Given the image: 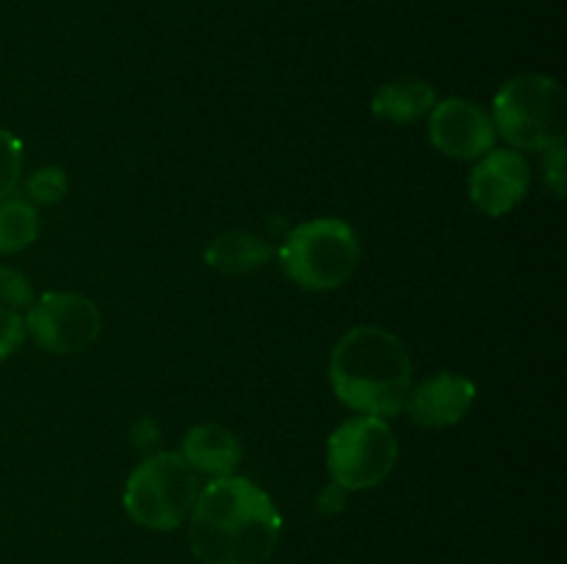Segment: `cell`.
Instances as JSON below:
<instances>
[{
    "label": "cell",
    "instance_id": "cell-14",
    "mask_svg": "<svg viewBox=\"0 0 567 564\" xmlns=\"http://www.w3.org/2000/svg\"><path fill=\"white\" fill-rule=\"evenodd\" d=\"M39 236V216L31 202L3 199L0 202V254L20 252Z\"/></svg>",
    "mask_w": 567,
    "mask_h": 564
},
{
    "label": "cell",
    "instance_id": "cell-3",
    "mask_svg": "<svg viewBox=\"0 0 567 564\" xmlns=\"http://www.w3.org/2000/svg\"><path fill=\"white\" fill-rule=\"evenodd\" d=\"M496 136L513 149L543 153L565 144L567 94L563 83L540 72L515 75L498 88L493 100Z\"/></svg>",
    "mask_w": 567,
    "mask_h": 564
},
{
    "label": "cell",
    "instance_id": "cell-4",
    "mask_svg": "<svg viewBox=\"0 0 567 564\" xmlns=\"http://www.w3.org/2000/svg\"><path fill=\"white\" fill-rule=\"evenodd\" d=\"M360 238L352 224L332 216L302 221L288 232L280 249V265L305 291H332L354 274Z\"/></svg>",
    "mask_w": 567,
    "mask_h": 564
},
{
    "label": "cell",
    "instance_id": "cell-8",
    "mask_svg": "<svg viewBox=\"0 0 567 564\" xmlns=\"http://www.w3.org/2000/svg\"><path fill=\"white\" fill-rule=\"evenodd\" d=\"M496 125L491 114L463 97H449L432 105L430 142L437 153L457 160H480L496 147Z\"/></svg>",
    "mask_w": 567,
    "mask_h": 564
},
{
    "label": "cell",
    "instance_id": "cell-1",
    "mask_svg": "<svg viewBox=\"0 0 567 564\" xmlns=\"http://www.w3.org/2000/svg\"><path fill=\"white\" fill-rule=\"evenodd\" d=\"M188 518V545L203 564H264L280 542L275 501L241 476L205 484Z\"/></svg>",
    "mask_w": 567,
    "mask_h": 564
},
{
    "label": "cell",
    "instance_id": "cell-2",
    "mask_svg": "<svg viewBox=\"0 0 567 564\" xmlns=\"http://www.w3.org/2000/svg\"><path fill=\"white\" fill-rule=\"evenodd\" d=\"M330 382L338 401L354 412L396 418L413 387V359L393 332L354 326L332 348Z\"/></svg>",
    "mask_w": 567,
    "mask_h": 564
},
{
    "label": "cell",
    "instance_id": "cell-20",
    "mask_svg": "<svg viewBox=\"0 0 567 564\" xmlns=\"http://www.w3.org/2000/svg\"><path fill=\"white\" fill-rule=\"evenodd\" d=\"M343 487H338V484H330L327 487L324 492H321L319 495V509L324 514H332V512H341L343 509Z\"/></svg>",
    "mask_w": 567,
    "mask_h": 564
},
{
    "label": "cell",
    "instance_id": "cell-9",
    "mask_svg": "<svg viewBox=\"0 0 567 564\" xmlns=\"http://www.w3.org/2000/svg\"><path fill=\"white\" fill-rule=\"evenodd\" d=\"M532 169L518 149H496L482 155L468 177L471 202L485 216H507L529 194Z\"/></svg>",
    "mask_w": 567,
    "mask_h": 564
},
{
    "label": "cell",
    "instance_id": "cell-18",
    "mask_svg": "<svg viewBox=\"0 0 567 564\" xmlns=\"http://www.w3.org/2000/svg\"><path fill=\"white\" fill-rule=\"evenodd\" d=\"M25 318L17 310L0 307V359L11 357L25 343Z\"/></svg>",
    "mask_w": 567,
    "mask_h": 564
},
{
    "label": "cell",
    "instance_id": "cell-16",
    "mask_svg": "<svg viewBox=\"0 0 567 564\" xmlns=\"http://www.w3.org/2000/svg\"><path fill=\"white\" fill-rule=\"evenodd\" d=\"M28 194H31L33 202L55 205L59 199H64L66 194V175L61 169H55V166H44V169L31 175V180H28Z\"/></svg>",
    "mask_w": 567,
    "mask_h": 564
},
{
    "label": "cell",
    "instance_id": "cell-10",
    "mask_svg": "<svg viewBox=\"0 0 567 564\" xmlns=\"http://www.w3.org/2000/svg\"><path fill=\"white\" fill-rule=\"evenodd\" d=\"M474 401L476 385L468 376L441 370V374L426 376L424 382L410 387L404 412L424 429H443V426L460 424L471 412Z\"/></svg>",
    "mask_w": 567,
    "mask_h": 564
},
{
    "label": "cell",
    "instance_id": "cell-11",
    "mask_svg": "<svg viewBox=\"0 0 567 564\" xmlns=\"http://www.w3.org/2000/svg\"><path fill=\"white\" fill-rule=\"evenodd\" d=\"M181 453L194 470L221 479V476H233V470L241 462L244 448L236 431H230L227 426L199 424L183 437Z\"/></svg>",
    "mask_w": 567,
    "mask_h": 564
},
{
    "label": "cell",
    "instance_id": "cell-13",
    "mask_svg": "<svg viewBox=\"0 0 567 564\" xmlns=\"http://www.w3.org/2000/svg\"><path fill=\"white\" fill-rule=\"evenodd\" d=\"M271 254H275V247L266 238L247 230H233L221 232L208 243L205 263L221 274H249L269 263Z\"/></svg>",
    "mask_w": 567,
    "mask_h": 564
},
{
    "label": "cell",
    "instance_id": "cell-6",
    "mask_svg": "<svg viewBox=\"0 0 567 564\" xmlns=\"http://www.w3.org/2000/svg\"><path fill=\"white\" fill-rule=\"evenodd\" d=\"M399 442L382 418L354 415L343 420L327 440V470L332 484L347 492L371 490L396 468Z\"/></svg>",
    "mask_w": 567,
    "mask_h": 564
},
{
    "label": "cell",
    "instance_id": "cell-5",
    "mask_svg": "<svg viewBox=\"0 0 567 564\" xmlns=\"http://www.w3.org/2000/svg\"><path fill=\"white\" fill-rule=\"evenodd\" d=\"M197 495V470L181 451H161L133 468L122 503L127 518L142 529L172 531L192 514Z\"/></svg>",
    "mask_w": 567,
    "mask_h": 564
},
{
    "label": "cell",
    "instance_id": "cell-7",
    "mask_svg": "<svg viewBox=\"0 0 567 564\" xmlns=\"http://www.w3.org/2000/svg\"><path fill=\"white\" fill-rule=\"evenodd\" d=\"M25 332L50 354H78L103 332V313L83 293L53 291L39 296L25 315Z\"/></svg>",
    "mask_w": 567,
    "mask_h": 564
},
{
    "label": "cell",
    "instance_id": "cell-12",
    "mask_svg": "<svg viewBox=\"0 0 567 564\" xmlns=\"http://www.w3.org/2000/svg\"><path fill=\"white\" fill-rule=\"evenodd\" d=\"M437 103V92L432 83L424 77H396L377 88L374 100H371V111L377 119L391 122V125H410L419 122L432 111Z\"/></svg>",
    "mask_w": 567,
    "mask_h": 564
},
{
    "label": "cell",
    "instance_id": "cell-17",
    "mask_svg": "<svg viewBox=\"0 0 567 564\" xmlns=\"http://www.w3.org/2000/svg\"><path fill=\"white\" fill-rule=\"evenodd\" d=\"M0 302H3V307L11 310L33 304L31 282H28L20 271L6 269V265H0Z\"/></svg>",
    "mask_w": 567,
    "mask_h": 564
},
{
    "label": "cell",
    "instance_id": "cell-19",
    "mask_svg": "<svg viewBox=\"0 0 567 564\" xmlns=\"http://www.w3.org/2000/svg\"><path fill=\"white\" fill-rule=\"evenodd\" d=\"M543 177H546L548 188H551L557 197H565V144L559 147L548 149L546 153V164H543Z\"/></svg>",
    "mask_w": 567,
    "mask_h": 564
},
{
    "label": "cell",
    "instance_id": "cell-15",
    "mask_svg": "<svg viewBox=\"0 0 567 564\" xmlns=\"http://www.w3.org/2000/svg\"><path fill=\"white\" fill-rule=\"evenodd\" d=\"M20 171H22L20 138H14L9 130L0 127V202L9 199V194L14 191L17 180H20Z\"/></svg>",
    "mask_w": 567,
    "mask_h": 564
}]
</instances>
